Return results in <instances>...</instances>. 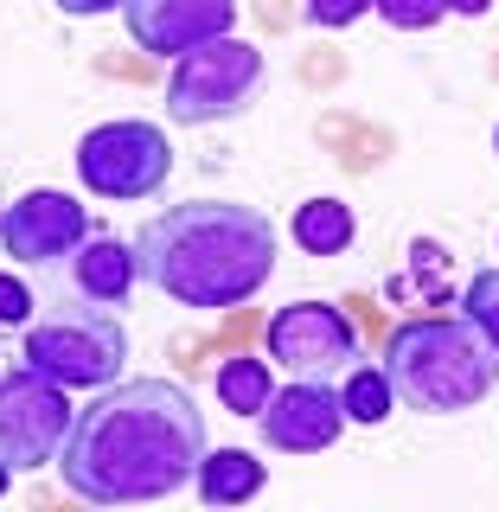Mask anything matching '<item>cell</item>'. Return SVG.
Here are the masks:
<instances>
[{
    "instance_id": "obj_1",
    "label": "cell",
    "mask_w": 499,
    "mask_h": 512,
    "mask_svg": "<svg viewBox=\"0 0 499 512\" xmlns=\"http://www.w3.org/2000/svg\"><path fill=\"white\" fill-rule=\"evenodd\" d=\"M205 436L199 397L173 378H116L71 416L58 474L90 506H154L199 480Z\"/></svg>"
},
{
    "instance_id": "obj_2",
    "label": "cell",
    "mask_w": 499,
    "mask_h": 512,
    "mask_svg": "<svg viewBox=\"0 0 499 512\" xmlns=\"http://www.w3.org/2000/svg\"><path fill=\"white\" fill-rule=\"evenodd\" d=\"M135 269L173 308H244L276 276V224L244 199H186L135 231Z\"/></svg>"
},
{
    "instance_id": "obj_3",
    "label": "cell",
    "mask_w": 499,
    "mask_h": 512,
    "mask_svg": "<svg viewBox=\"0 0 499 512\" xmlns=\"http://www.w3.org/2000/svg\"><path fill=\"white\" fill-rule=\"evenodd\" d=\"M384 378L416 416H461L487 404L499 384V352L480 340L468 314H416L384 340Z\"/></svg>"
},
{
    "instance_id": "obj_4",
    "label": "cell",
    "mask_w": 499,
    "mask_h": 512,
    "mask_svg": "<svg viewBox=\"0 0 499 512\" xmlns=\"http://www.w3.org/2000/svg\"><path fill=\"white\" fill-rule=\"evenodd\" d=\"M20 359L32 372H45L64 391H103V384L122 378L128 365V333L122 320L96 301H52L39 320H26V346Z\"/></svg>"
},
{
    "instance_id": "obj_5",
    "label": "cell",
    "mask_w": 499,
    "mask_h": 512,
    "mask_svg": "<svg viewBox=\"0 0 499 512\" xmlns=\"http://www.w3.org/2000/svg\"><path fill=\"white\" fill-rule=\"evenodd\" d=\"M269 84V64L250 39H212V45H192L186 58H173V77H167V122L180 128H212V122H231L263 96Z\"/></svg>"
},
{
    "instance_id": "obj_6",
    "label": "cell",
    "mask_w": 499,
    "mask_h": 512,
    "mask_svg": "<svg viewBox=\"0 0 499 512\" xmlns=\"http://www.w3.org/2000/svg\"><path fill=\"white\" fill-rule=\"evenodd\" d=\"M77 180H84L96 199H116V205H148L167 192L173 180V141L167 128L154 122H96L84 141H77Z\"/></svg>"
},
{
    "instance_id": "obj_7",
    "label": "cell",
    "mask_w": 499,
    "mask_h": 512,
    "mask_svg": "<svg viewBox=\"0 0 499 512\" xmlns=\"http://www.w3.org/2000/svg\"><path fill=\"white\" fill-rule=\"evenodd\" d=\"M71 391L52 384L32 365H13L0 372V468L32 474L45 461H58L64 436H71Z\"/></svg>"
},
{
    "instance_id": "obj_8",
    "label": "cell",
    "mask_w": 499,
    "mask_h": 512,
    "mask_svg": "<svg viewBox=\"0 0 499 512\" xmlns=\"http://www.w3.org/2000/svg\"><path fill=\"white\" fill-rule=\"evenodd\" d=\"M263 352H269V365H288L295 378H340L365 359L359 327L333 301H288V308H276L263 327Z\"/></svg>"
},
{
    "instance_id": "obj_9",
    "label": "cell",
    "mask_w": 499,
    "mask_h": 512,
    "mask_svg": "<svg viewBox=\"0 0 499 512\" xmlns=\"http://www.w3.org/2000/svg\"><path fill=\"white\" fill-rule=\"evenodd\" d=\"M90 237V212L71 199V192H20L13 205H0V250L26 269H58L71 263L77 244Z\"/></svg>"
},
{
    "instance_id": "obj_10",
    "label": "cell",
    "mask_w": 499,
    "mask_h": 512,
    "mask_svg": "<svg viewBox=\"0 0 499 512\" xmlns=\"http://www.w3.org/2000/svg\"><path fill=\"white\" fill-rule=\"evenodd\" d=\"M340 429H346V404L327 378H295L256 410V436L276 455H320V448L340 442Z\"/></svg>"
},
{
    "instance_id": "obj_11",
    "label": "cell",
    "mask_w": 499,
    "mask_h": 512,
    "mask_svg": "<svg viewBox=\"0 0 499 512\" xmlns=\"http://www.w3.org/2000/svg\"><path fill=\"white\" fill-rule=\"evenodd\" d=\"M122 26L148 58H186L237 26V0H122Z\"/></svg>"
},
{
    "instance_id": "obj_12",
    "label": "cell",
    "mask_w": 499,
    "mask_h": 512,
    "mask_svg": "<svg viewBox=\"0 0 499 512\" xmlns=\"http://www.w3.org/2000/svg\"><path fill=\"white\" fill-rule=\"evenodd\" d=\"M64 269H71V295L96 301V308H122V301L135 295V282H141L135 244H122V237H84Z\"/></svg>"
},
{
    "instance_id": "obj_13",
    "label": "cell",
    "mask_w": 499,
    "mask_h": 512,
    "mask_svg": "<svg viewBox=\"0 0 499 512\" xmlns=\"http://www.w3.org/2000/svg\"><path fill=\"white\" fill-rule=\"evenodd\" d=\"M192 487H199L205 506H244V500H256V493L269 487V468L250 455V448H205Z\"/></svg>"
},
{
    "instance_id": "obj_14",
    "label": "cell",
    "mask_w": 499,
    "mask_h": 512,
    "mask_svg": "<svg viewBox=\"0 0 499 512\" xmlns=\"http://www.w3.org/2000/svg\"><path fill=\"white\" fill-rule=\"evenodd\" d=\"M288 237L301 244V256H346L352 237H359V218H352L346 199H308L288 218Z\"/></svg>"
},
{
    "instance_id": "obj_15",
    "label": "cell",
    "mask_w": 499,
    "mask_h": 512,
    "mask_svg": "<svg viewBox=\"0 0 499 512\" xmlns=\"http://www.w3.org/2000/svg\"><path fill=\"white\" fill-rule=\"evenodd\" d=\"M212 384H218V404L231 410V416H244V423H250V416L269 404V397H276V378H269V359H250V352H237V359H224Z\"/></svg>"
},
{
    "instance_id": "obj_16",
    "label": "cell",
    "mask_w": 499,
    "mask_h": 512,
    "mask_svg": "<svg viewBox=\"0 0 499 512\" xmlns=\"http://www.w3.org/2000/svg\"><path fill=\"white\" fill-rule=\"evenodd\" d=\"M340 404H346V423H359V429H378L384 416L397 410V391H391V378H384V365H352V372H340Z\"/></svg>"
},
{
    "instance_id": "obj_17",
    "label": "cell",
    "mask_w": 499,
    "mask_h": 512,
    "mask_svg": "<svg viewBox=\"0 0 499 512\" xmlns=\"http://www.w3.org/2000/svg\"><path fill=\"white\" fill-rule=\"evenodd\" d=\"M461 314L480 327V340L499 352V269H480L468 282V295H461Z\"/></svg>"
},
{
    "instance_id": "obj_18",
    "label": "cell",
    "mask_w": 499,
    "mask_h": 512,
    "mask_svg": "<svg viewBox=\"0 0 499 512\" xmlns=\"http://www.w3.org/2000/svg\"><path fill=\"white\" fill-rule=\"evenodd\" d=\"M372 13L391 32H429L436 20H448V0H372Z\"/></svg>"
},
{
    "instance_id": "obj_19",
    "label": "cell",
    "mask_w": 499,
    "mask_h": 512,
    "mask_svg": "<svg viewBox=\"0 0 499 512\" xmlns=\"http://www.w3.org/2000/svg\"><path fill=\"white\" fill-rule=\"evenodd\" d=\"M301 13H308L314 26L340 32V26H352V20H359V13H372V0H301Z\"/></svg>"
},
{
    "instance_id": "obj_20",
    "label": "cell",
    "mask_w": 499,
    "mask_h": 512,
    "mask_svg": "<svg viewBox=\"0 0 499 512\" xmlns=\"http://www.w3.org/2000/svg\"><path fill=\"white\" fill-rule=\"evenodd\" d=\"M32 308H39V301H32V288H26L20 276H7V269H0V327H26Z\"/></svg>"
},
{
    "instance_id": "obj_21",
    "label": "cell",
    "mask_w": 499,
    "mask_h": 512,
    "mask_svg": "<svg viewBox=\"0 0 499 512\" xmlns=\"http://www.w3.org/2000/svg\"><path fill=\"white\" fill-rule=\"evenodd\" d=\"M64 20H96V13H122V0H58Z\"/></svg>"
},
{
    "instance_id": "obj_22",
    "label": "cell",
    "mask_w": 499,
    "mask_h": 512,
    "mask_svg": "<svg viewBox=\"0 0 499 512\" xmlns=\"http://www.w3.org/2000/svg\"><path fill=\"white\" fill-rule=\"evenodd\" d=\"M493 0H448V13H461V20H487Z\"/></svg>"
},
{
    "instance_id": "obj_23",
    "label": "cell",
    "mask_w": 499,
    "mask_h": 512,
    "mask_svg": "<svg viewBox=\"0 0 499 512\" xmlns=\"http://www.w3.org/2000/svg\"><path fill=\"white\" fill-rule=\"evenodd\" d=\"M13 487V468H0V493H7Z\"/></svg>"
},
{
    "instance_id": "obj_24",
    "label": "cell",
    "mask_w": 499,
    "mask_h": 512,
    "mask_svg": "<svg viewBox=\"0 0 499 512\" xmlns=\"http://www.w3.org/2000/svg\"><path fill=\"white\" fill-rule=\"evenodd\" d=\"M493 154H499V128H493Z\"/></svg>"
}]
</instances>
